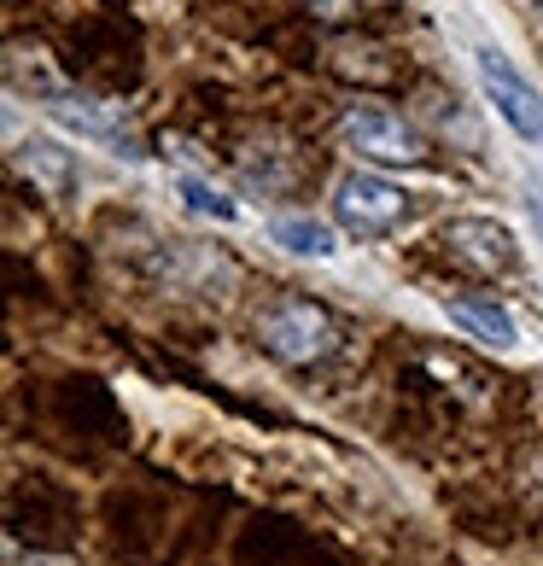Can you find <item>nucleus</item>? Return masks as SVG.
Listing matches in <instances>:
<instances>
[{"instance_id":"nucleus-4","label":"nucleus","mask_w":543,"mask_h":566,"mask_svg":"<svg viewBox=\"0 0 543 566\" xmlns=\"http://www.w3.org/2000/svg\"><path fill=\"white\" fill-rule=\"evenodd\" d=\"M473 65H479V82H485V94H491L497 117H503L520 140L543 146V94L509 65L503 53H491V48H479V53H473Z\"/></svg>"},{"instance_id":"nucleus-7","label":"nucleus","mask_w":543,"mask_h":566,"mask_svg":"<svg viewBox=\"0 0 543 566\" xmlns=\"http://www.w3.org/2000/svg\"><path fill=\"white\" fill-rule=\"evenodd\" d=\"M450 322H462L468 333L491 339L497 350L514 345V316H509L503 304H491V298H456V304H450Z\"/></svg>"},{"instance_id":"nucleus-6","label":"nucleus","mask_w":543,"mask_h":566,"mask_svg":"<svg viewBox=\"0 0 543 566\" xmlns=\"http://www.w3.org/2000/svg\"><path fill=\"white\" fill-rule=\"evenodd\" d=\"M18 164L41 181V193L48 199H65V193H76V158L65 153V146H53V140H24L18 146Z\"/></svg>"},{"instance_id":"nucleus-3","label":"nucleus","mask_w":543,"mask_h":566,"mask_svg":"<svg viewBox=\"0 0 543 566\" xmlns=\"http://www.w3.org/2000/svg\"><path fill=\"white\" fill-rule=\"evenodd\" d=\"M340 135H345L351 153L374 158V164H421L427 158L421 135H415L398 112H386V106H351L340 117Z\"/></svg>"},{"instance_id":"nucleus-10","label":"nucleus","mask_w":543,"mask_h":566,"mask_svg":"<svg viewBox=\"0 0 543 566\" xmlns=\"http://www.w3.org/2000/svg\"><path fill=\"white\" fill-rule=\"evenodd\" d=\"M181 193H187V205H194V211L217 217V222H234V217H240V205H234V199H222L217 187H205V181H194V176L181 181Z\"/></svg>"},{"instance_id":"nucleus-12","label":"nucleus","mask_w":543,"mask_h":566,"mask_svg":"<svg viewBox=\"0 0 543 566\" xmlns=\"http://www.w3.org/2000/svg\"><path fill=\"white\" fill-rule=\"evenodd\" d=\"M532 7H543V0H532Z\"/></svg>"},{"instance_id":"nucleus-9","label":"nucleus","mask_w":543,"mask_h":566,"mask_svg":"<svg viewBox=\"0 0 543 566\" xmlns=\"http://www.w3.org/2000/svg\"><path fill=\"white\" fill-rule=\"evenodd\" d=\"M275 245H286V251H299V258H333L340 251V240H333V228L327 222H316V217H281L275 228Z\"/></svg>"},{"instance_id":"nucleus-5","label":"nucleus","mask_w":543,"mask_h":566,"mask_svg":"<svg viewBox=\"0 0 543 566\" xmlns=\"http://www.w3.org/2000/svg\"><path fill=\"white\" fill-rule=\"evenodd\" d=\"M445 251L456 263H468L473 275H503V269L520 263V245L503 222H491V217H456L445 228Z\"/></svg>"},{"instance_id":"nucleus-8","label":"nucleus","mask_w":543,"mask_h":566,"mask_svg":"<svg viewBox=\"0 0 543 566\" xmlns=\"http://www.w3.org/2000/svg\"><path fill=\"white\" fill-rule=\"evenodd\" d=\"M53 117L65 123V129L88 135V140H112V146H123V158H140V153H135V140H123V129H117V123L94 106V99H59Z\"/></svg>"},{"instance_id":"nucleus-1","label":"nucleus","mask_w":543,"mask_h":566,"mask_svg":"<svg viewBox=\"0 0 543 566\" xmlns=\"http://www.w3.org/2000/svg\"><path fill=\"white\" fill-rule=\"evenodd\" d=\"M258 339H263L269 356L304 368V363H322V356L340 350V322H333V310L316 304V298H275L258 322Z\"/></svg>"},{"instance_id":"nucleus-11","label":"nucleus","mask_w":543,"mask_h":566,"mask_svg":"<svg viewBox=\"0 0 543 566\" xmlns=\"http://www.w3.org/2000/svg\"><path fill=\"white\" fill-rule=\"evenodd\" d=\"M310 7H316L322 18H351V12L363 7V0H310Z\"/></svg>"},{"instance_id":"nucleus-2","label":"nucleus","mask_w":543,"mask_h":566,"mask_svg":"<svg viewBox=\"0 0 543 566\" xmlns=\"http://www.w3.org/2000/svg\"><path fill=\"white\" fill-rule=\"evenodd\" d=\"M333 217H340L357 240H380L409 217V193L380 181V176H368V170H351L340 187H333Z\"/></svg>"}]
</instances>
